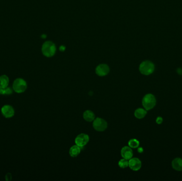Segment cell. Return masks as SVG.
<instances>
[{
    "mask_svg": "<svg viewBox=\"0 0 182 181\" xmlns=\"http://www.w3.org/2000/svg\"><path fill=\"white\" fill-rule=\"evenodd\" d=\"M142 103L144 108L147 110H150L155 107L157 100L153 94H148L143 97Z\"/></svg>",
    "mask_w": 182,
    "mask_h": 181,
    "instance_id": "1",
    "label": "cell"
},
{
    "mask_svg": "<svg viewBox=\"0 0 182 181\" xmlns=\"http://www.w3.org/2000/svg\"><path fill=\"white\" fill-rule=\"evenodd\" d=\"M155 66L153 63L150 61H145L141 63L139 70L141 73L145 75H149L153 73Z\"/></svg>",
    "mask_w": 182,
    "mask_h": 181,
    "instance_id": "2",
    "label": "cell"
},
{
    "mask_svg": "<svg viewBox=\"0 0 182 181\" xmlns=\"http://www.w3.org/2000/svg\"><path fill=\"white\" fill-rule=\"evenodd\" d=\"M56 48L54 43L50 41L45 42L42 47V52L44 56L51 57L55 55Z\"/></svg>",
    "mask_w": 182,
    "mask_h": 181,
    "instance_id": "3",
    "label": "cell"
},
{
    "mask_svg": "<svg viewBox=\"0 0 182 181\" xmlns=\"http://www.w3.org/2000/svg\"><path fill=\"white\" fill-rule=\"evenodd\" d=\"M27 87L26 81L22 78H17L13 83V89L17 93H23Z\"/></svg>",
    "mask_w": 182,
    "mask_h": 181,
    "instance_id": "4",
    "label": "cell"
},
{
    "mask_svg": "<svg viewBox=\"0 0 182 181\" xmlns=\"http://www.w3.org/2000/svg\"><path fill=\"white\" fill-rule=\"evenodd\" d=\"M93 127L94 129L98 132H103L107 129L108 123L104 119L97 117L94 119L93 123Z\"/></svg>",
    "mask_w": 182,
    "mask_h": 181,
    "instance_id": "5",
    "label": "cell"
},
{
    "mask_svg": "<svg viewBox=\"0 0 182 181\" xmlns=\"http://www.w3.org/2000/svg\"><path fill=\"white\" fill-rule=\"evenodd\" d=\"M89 136L87 134L85 133H81L76 137L75 142L76 145L83 148L87 144L89 141Z\"/></svg>",
    "mask_w": 182,
    "mask_h": 181,
    "instance_id": "6",
    "label": "cell"
},
{
    "mask_svg": "<svg viewBox=\"0 0 182 181\" xmlns=\"http://www.w3.org/2000/svg\"><path fill=\"white\" fill-rule=\"evenodd\" d=\"M128 166L134 171H137L142 167V162L138 158H132L128 161Z\"/></svg>",
    "mask_w": 182,
    "mask_h": 181,
    "instance_id": "7",
    "label": "cell"
},
{
    "mask_svg": "<svg viewBox=\"0 0 182 181\" xmlns=\"http://www.w3.org/2000/svg\"><path fill=\"white\" fill-rule=\"evenodd\" d=\"M110 72V69L108 65L105 64L98 65L95 69L96 75L100 77H104L107 75Z\"/></svg>",
    "mask_w": 182,
    "mask_h": 181,
    "instance_id": "8",
    "label": "cell"
},
{
    "mask_svg": "<svg viewBox=\"0 0 182 181\" xmlns=\"http://www.w3.org/2000/svg\"><path fill=\"white\" fill-rule=\"evenodd\" d=\"M1 113L5 117L11 118L14 116L15 110L12 106L6 105L2 107L1 108Z\"/></svg>",
    "mask_w": 182,
    "mask_h": 181,
    "instance_id": "9",
    "label": "cell"
},
{
    "mask_svg": "<svg viewBox=\"0 0 182 181\" xmlns=\"http://www.w3.org/2000/svg\"><path fill=\"white\" fill-rule=\"evenodd\" d=\"M121 155L123 158L127 160H130L133 156V152L132 148L128 146L123 147V148L121 149Z\"/></svg>",
    "mask_w": 182,
    "mask_h": 181,
    "instance_id": "10",
    "label": "cell"
},
{
    "mask_svg": "<svg viewBox=\"0 0 182 181\" xmlns=\"http://www.w3.org/2000/svg\"><path fill=\"white\" fill-rule=\"evenodd\" d=\"M173 169L175 171H182V159L180 158H176L174 159L172 162Z\"/></svg>",
    "mask_w": 182,
    "mask_h": 181,
    "instance_id": "11",
    "label": "cell"
},
{
    "mask_svg": "<svg viewBox=\"0 0 182 181\" xmlns=\"http://www.w3.org/2000/svg\"><path fill=\"white\" fill-rule=\"evenodd\" d=\"M83 118L87 122H92L95 119V115L94 113L90 110H87L83 113Z\"/></svg>",
    "mask_w": 182,
    "mask_h": 181,
    "instance_id": "12",
    "label": "cell"
},
{
    "mask_svg": "<svg viewBox=\"0 0 182 181\" xmlns=\"http://www.w3.org/2000/svg\"><path fill=\"white\" fill-rule=\"evenodd\" d=\"M81 147H80L77 145H74L71 147L69 150V154L72 157H77L81 151Z\"/></svg>",
    "mask_w": 182,
    "mask_h": 181,
    "instance_id": "13",
    "label": "cell"
},
{
    "mask_svg": "<svg viewBox=\"0 0 182 181\" xmlns=\"http://www.w3.org/2000/svg\"><path fill=\"white\" fill-rule=\"evenodd\" d=\"M147 114V110L145 108H138L135 110L134 115L138 119H143Z\"/></svg>",
    "mask_w": 182,
    "mask_h": 181,
    "instance_id": "14",
    "label": "cell"
},
{
    "mask_svg": "<svg viewBox=\"0 0 182 181\" xmlns=\"http://www.w3.org/2000/svg\"><path fill=\"white\" fill-rule=\"evenodd\" d=\"M9 79L6 75H2L0 76V88H5L8 86Z\"/></svg>",
    "mask_w": 182,
    "mask_h": 181,
    "instance_id": "15",
    "label": "cell"
},
{
    "mask_svg": "<svg viewBox=\"0 0 182 181\" xmlns=\"http://www.w3.org/2000/svg\"><path fill=\"white\" fill-rule=\"evenodd\" d=\"M128 146L131 148H138L140 146V142L136 139H132L128 141Z\"/></svg>",
    "mask_w": 182,
    "mask_h": 181,
    "instance_id": "16",
    "label": "cell"
},
{
    "mask_svg": "<svg viewBox=\"0 0 182 181\" xmlns=\"http://www.w3.org/2000/svg\"><path fill=\"white\" fill-rule=\"evenodd\" d=\"M118 165L121 169H125L128 166V161L125 158L121 159L118 162Z\"/></svg>",
    "mask_w": 182,
    "mask_h": 181,
    "instance_id": "17",
    "label": "cell"
},
{
    "mask_svg": "<svg viewBox=\"0 0 182 181\" xmlns=\"http://www.w3.org/2000/svg\"><path fill=\"white\" fill-rule=\"evenodd\" d=\"M12 93V89L10 87L1 88V95H10Z\"/></svg>",
    "mask_w": 182,
    "mask_h": 181,
    "instance_id": "18",
    "label": "cell"
},
{
    "mask_svg": "<svg viewBox=\"0 0 182 181\" xmlns=\"http://www.w3.org/2000/svg\"><path fill=\"white\" fill-rule=\"evenodd\" d=\"M163 120L162 119V117H157V119H156V123L158 124H161L163 122Z\"/></svg>",
    "mask_w": 182,
    "mask_h": 181,
    "instance_id": "19",
    "label": "cell"
},
{
    "mask_svg": "<svg viewBox=\"0 0 182 181\" xmlns=\"http://www.w3.org/2000/svg\"><path fill=\"white\" fill-rule=\"evenodd\" d=\"M177 72L178 73V75H182V69L181 68H178L177 69Z\"/></svg>",
    "mask_w": 182,
    "mask_h": 181,
    "instance_id": "20",
    "label": "cell"
},
{
    "mask_svg": "<svg viewBox=\"0 0 182 181\" xmlns=\"http://www.w3.org/2000/svg\"><path fill=\"white\" fill-rule=\"evenodd\" d=\"M137 151H138V152L139 153H142L143 151V149L142 147H139V148H138Z\"/></svg>",
    "mask_w": 182,
    "mask_h": 181,
    "instance_id": "21",
    "label": "cell"
},
{
    "mask_svg": "<svg viewBox=\"0 0 182 181\" xmlns=\"http://www.w3.org/2000/svg\"><path fill=\"white\" fill-rule=\"evenodd\" d=\"M0 95H1V88H0Z\"/></svg>",
    "mask_w": 182,
    "mask_h": 181,
    "instance_id": "22",
    "label": "cell"
}]
</instances>
